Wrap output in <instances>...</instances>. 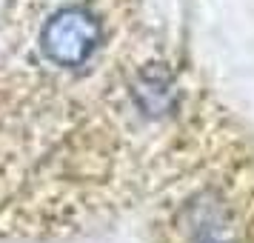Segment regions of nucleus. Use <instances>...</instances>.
<instances>
[{
	"label": "nucleus",
	"mask_w": 254,
	"mask_h": 243,
	"mask_svg": "<svg viewBox=\"0 0 254 243\" xmlns=\"http://www.w3.org/2000/svg\"><path fill=\"white\" fill-rule=\"evenodd\" d=\"M146 97H151V103L146 106V112H160L163 106H166V100H169V83L163 81V78H157V75H151V78H143L137 86V100L143 103Z\"/></svg>",
	"instance_id": "f03ea898"
},
{
	"label": "nucleus",
	"mask_w": 254,
	"mask_h": 243,
	"mask_svg": "<svg viewBox=\"0 0 254 243\" xmlns=\"http://www.w3.org/2000/svg\"><path fill=\"white\" fill-rule=\"evenodd\" d=\"M100 43V23L94 20L92 12L80 6H71L58 12L40 35V46L46 58L58 66H80L92 58L94 46Z\"/></svg>",
	"instance_id": "f257e3e1"
}]
</instances>
